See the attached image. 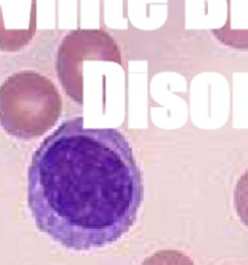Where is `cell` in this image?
<instances>
[{"label": "cell", "mask_w": 248, "mask_h": 265, "mask_svg": "<svg viewBox=\"0 0 248 265\" xmlns=\"http://www.w3.org/2000/svg\"><path fill=\"white\" fill-rule=\"evenodd\" d=\"M141 265H195L191 259L181 251L160 250L150 255Z\"/></svg>", "instance_id": "obj_4"}, {"label": "cell", "mask_w": 248, "mask_h": 265, "mask_svg": "<svg viewBox=\"0 0 248 265\" xmlns=\"http://www.w3.org/2000/svg\"><path fill=\"white\" fill-rule=\"evenodd\" d=\"M62 101L54 83L35 71H19L0 85V126L18 138H35L53 127Z\"/></svg>", "instance_id": "obj_2"}, {"label": "cell", "mask_w": 248, "mask_h": 265, "mask_svg": "<svg viewBox=\"0 0 248 265\" xmlns=\"http://www.w3.org/2000/svg\"><path fill=\"white\" fill-rule=\"evenodd\" d=\"M27 199L36 227L49 238L67 250H98L135 227L142 173L123 132L87 128L77 116L32 155Z\"/></svg>", "instance_id": "obj_1"}, {"label": "cell", "mask_w": 248, "mask_h": 265, "mask_svg": "<svg viewBox=\"0 0 248 265\" xmlns=\"http://www.w3.org/2000/svg\"><path fill=\"white\" fill-rule=\"evenodd\" d=\"M234 207L242 224L248 229V168L236 181L234 188Z\"/></svg>", "instance_id": "obj_3"}]
</instances>
